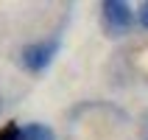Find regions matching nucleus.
<instances>
[{"label":"nucleus","instance_id":"f257e3e1","mask_svg":"<svg viewBox=\"0 0 148 140\" xmlns=\"http://www.w3.org/2000/svg\"><path fill=\"white\" fill-rule=\"evenodd\" d=\"M59 53V39H45V42H34V45H25L23 48V65L31 70V73H39L53 62V56Z\"/></svg>","mask_w":148,"mask_h":140},{"label":"nucleus","instance_id":"f03ea898","mask_svg":"<svg viewBox=\"0 0 148 140\" xmlns=\"http://www.w3.org/2000/svg\"><path fill=\"white\" fill-rule=\"evenodd\" d=\"M101 11H103V20H106L109 31H126V28L134 23L132 6L123 3V0H106V3L101 6Z\"/></svg>","mask_w":148,"mask_h":140},{"label":"nucleus","instance_id":"7ed1b4c3","mask_svg":"<svg viewBox=\"0 0 148 140\" xmlns=\"http://www.w3.org/2000/svg\"><path fill=\"white\" fill-rule=\"evenodd\" d=\"M20 140H56V134L45 123H28L20 129Z\"/></svg>","mask_w":148,"mask_h":140},{"label":"nucleus","instance_id":"20e7f679","mask_svg":"<svg viewBox=\"0 0 148 140\" xmlns=\"http://www.w3.org/2000/svg\"><path fill=\"white\" fill-rule=\"evenodd\" d=\"M0 140H20V126H17V123L0 126Z\"/></svg>","mask_w":148,"mask_h":140},{"label":"nucleus","instance_id":"39448f33","mask_svg":"<svg viewBox=\"0 0 148 140\" xmlns=\"http://www.w3.org/2000/svg\"><path fill=\"white\" fill-rule=\"evenodd\" d=\"M137 20H140L143 28H148V3H143V6H140V11H137Z\"/></svg>","mask_w":148,"mask_h":140},{"label":"nucleus","instance_id":"423d86ee","mask_svg":"<svg viewBox=\"0 0 148 140\" xmlns=\"http://www.w3.org/2000/svg\"><path fill=\"white\" fill-rule=\"evenodd\" d=\"M0 109H3V101H0Z\"/></svg>","mask_w":148,"mask_h":140}]
</instances>
